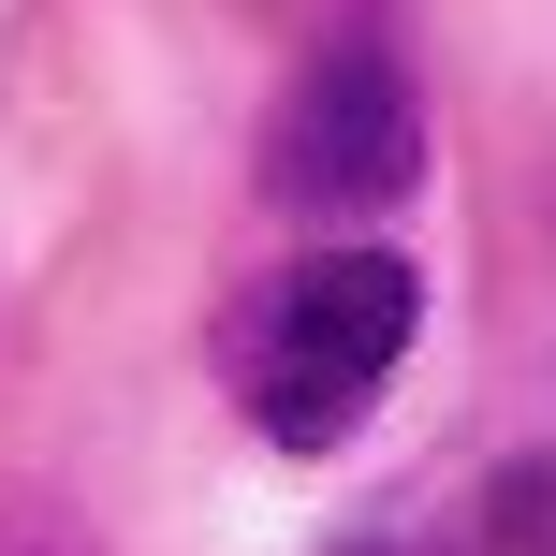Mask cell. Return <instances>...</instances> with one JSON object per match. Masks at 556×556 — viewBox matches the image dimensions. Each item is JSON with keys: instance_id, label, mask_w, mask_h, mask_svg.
<instances>
[{"instance_id": "6da1fadb", "label": "cell", "mask_w": 556, "mask_h": 556, "mask_svg": "<svg viewBox=\"0 0 556 556\" xmlns=\"http://www.w3.org/2000/svg\"><path fill=\"white\" fill-rule=\"evenodd\" d=\"M410 323H425L410 250L323 235V250H293L278 278H250V293H235V323H220V381H235V410H250L278 454H337L366 410H381V381L410 366Z\"/></svg>"}, {"instance_id": "7a4b0ae2", "label": "cell", "mask_w": 556, "mask_h": 556, "mask_svg": "<svg viewBox=\"0 0 556 556\" xmlns=\"http://www.w3.org/2000/svg\"><path fill=\"white\" fill-rule=\"evenodd\" d=\"M425 191V88L395 45H323L264 117V205L278 220H381Z\"/></svg>"}, {"instance_id": "3957f363", "label": "cell", "mask_w": 556, "mask_h": 556, "mask_svg": "<svg viewBox=\"0 0 556 556\" xmlns=\"http://www.w3.org/2000/svg\"><path fill=\"white\" fill-rule=\"evenodd\" d=\"M483 556H556V469L542 454L483 483Z\"/></svg>"}, {"instance_id": "277c9868", "label": "cell", "mask_w": 556, "mask_h": 556, "mask_svg": "<svg viewBox=\"0 0 556 556\" xmlns=\"http://www.w3.org/2000/svg\"><path fill=\"white\" fill-rule=\"evenodd\" d=\"M0 556H103V542H88L45 483H0Z\"/></svg>"}, {"instance_id": "5b68a950", "label": "cell", "mask_w": 556, "mask_h": 556, "mask_svg": "<svg viewBox=\"0 0 556 556\" xmlns=\"http://www.w3.org/2000/svg\"><path fill=\"white\" fill-rule=\"evenodd\" d=\"M337 556H483V528H352Z\"/></svg>"}]
</instances>
